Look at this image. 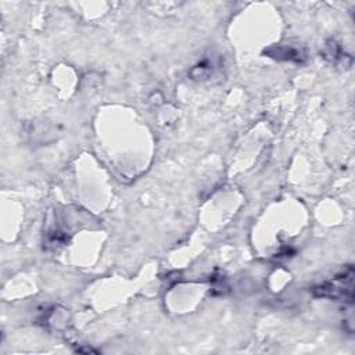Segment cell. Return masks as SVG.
<instances>
[{
	"instance_id": "cell-1",
	"label": "cell",
	"mask_w": 355,
	"mask_h": 355,
	"mask_svg": "<svg viewBox=\"0 0 355 355\" xmlns=\"http://www.w3.org/2000/svg\"><path fill=\"white\" fill-rule=\"evenodd\" d=\"M352 268L349 266L348 270L337 277L333 279V282H329L326 284H322L315 288L318 295L329 297L333 300H343V301H351L352 300Z\"/></svg>"
}]
</instances>
